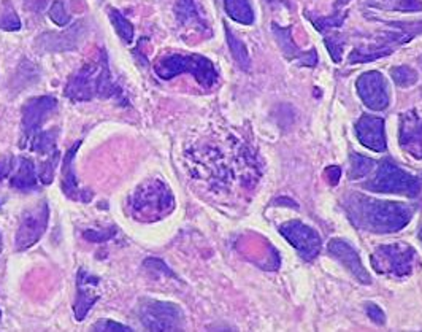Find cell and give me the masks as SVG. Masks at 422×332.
Returning a JSON list of instances; mask_svg holds the SVG:
<instances>
[{
  "mask_svg": "<svg viewBox=\"0 0 422 332\" xmlns=\"http://www.w3.org/2000/svg\"><path fill=\"white\" fill-rule=\"evenodd\" d=\"M343 207L355 228L375 234L402 231L413 218V208L407 204L378 201L364 194H349Z\"/></svg>",
  "mask_w": 422,
  "mask_h": 332,
  "instance_id": "cell-1",
  "label": "cell"
},
{
  "mask_svg": "<svg viewBox=\"0 0 422 332\" xmlns=\"http://www.w3.org/2000/svg\"><path fill=\"white\" fill-rule=\"evenodd\" d=\"M65 96L74 102H89L92 99H108L115 96L107 54H100L96 63L85 64L70 76L65 86Z\"/></svg>",
  "mask_w": 422,
  "mask_h": 332,
  "instance_id": "cell-2",
  "label": "cell"
},
{
  "mask_svg": "<svg viewBox=\"0 0 422 332\" xmlns=\"http://www.w3.org/2000/svg\"><path fill=\"white\" fill-rule=\"evenodd\" d=\"M175 197L170 188L158 179L144 181L130 199V212L140 221H155L174 212Z\"/></svg>",
  "mask_w": 422,
  "mask_h": 332,
  "instance_id": "cell-3",
  "label": "cell"
},
{
  "mask_svg": "<svg viewBox=\"0 0 422 332\" xmlns=\"http://www.w3.org/2000/svg\"><path fill=\"white\" fill-rule=\"evenodd\" d=\"M154 72L162 80H171L178 75L191 74L203 88H211L219 78L213 63L200 54H170L154 65Z\"/></svg>",
  "mask_w": 422,
  "mask_h": 332,
  "instance_id": "cell-4",
  "label": "cell"
},
{
  "mask_svg": "<svg viewBox=\"0 0 422 332\" xmlns=\"http://www.w3.org/2000/svg\"><path fill=\"white\" fill-rule=\"evenodd\" d=\"M364 188L371 192L416 197L421 192V181L414 175L400 169L392 160L385 159L378 165L376 175L364 183Z\"/></svg>",
  "mask_w": 422,
  "mask_h": 332,
  "instance_id": "cell-5",
  "label": "cell"
},
{
  "mask_svg": "<svg viewBox=\"0 0 422 332\" xmlns=\"http://www.w3.org/2000/svg\"><path fill=\"white\" fill-rule=\"evenodd\" d=\"M416 251L407 243L381 245L371 254V265L378 274L391 276H407L411 274Z\"/></svg>",
  "mask_w": 422,
  "mask_h": 332,
  "instance_id": "cell-6",
  "label": "cell"
},
{
  "mask_svg": "<svg viewBox=\"0 0 422 332\" xmlns=\"http://www.w3.org/2000/svg\"><path fill=\"white\" fill-rule=\"evenodd\" d=\"M140 321L149 331H180L185 326V313L176 304L146 301L140 306Z\"/></svg>",
  "mask_w": 422,
  "mask_h": 332,
  "instance_id": "cell-7",
  "label": "cell"
},
{
  "mask_svg": "<svg viewBox=\"0 0 422 332\" xmlns=\"http://www.w3.org/2000/svg\"><path fill=\"white\" fill-rule=\"evenodd\" d=\"M49 223V207L47 202H40L37 206L27 208L21 215L18 231H16L15 243L16 250L24 251L27 248L35 245L42 239L48 229Z\"/></svg>",
  "mask_w": 422,
  "mask_h": 332,
  "instance_id": "cell-8",
  "label": "cell"
},
{
  "mask_svg": "<svg viewBox=\"0 0 422 332\" xmlns=\"http://www.w3.org/2000/svg\"><path fill=\"white\" fill-rule=\"evenodd\" d=\"M281 235L296 248L305 261H313L321 253V237L313 228L303 224L302 221H287L281 224Z\"/></svg>",
  "mask_w": 422,
  "mask_h": 332,
  "instance_id": "cell-9",
  "label": "cell"
},
{
  "mask_svg": "<svg viewBox=\"0 0 422 332\" xmlns=\"http://www.w3.org/2000/svg\"><path fill=\"white\" fill-rule=\"evenodd\" d=\"M359 97L362 99L365 107H369L373 112H382L389 107V91L387 83L380 72H365L359 76L357 83Z\"/></svg>",
  "mask_w": 422,
  "mask_h": 332,
  "instance_id": "cell-10",
  "label": "cell"
},
{
  "mask_svg": "<svg viewBox=\"0 0 422 332\" xmlns=\"http://www.w3.org/2000/svg\"><path fill=\"white\" fill-rule=\"evenodd\" d=\"M85 24L76 23L64 32H44L37 38L35 48L40 53L74 51L85 40Z\"/></svg>",
  "mask_w": 422,
  "mask_h": 332,
  "instance_id": "cell-11",
  "label": "cell"
},
{
  "mask_svg": "<svg viewBox=\"0 0 422 332\" xmlns=\"http://www.w3.org/2000/svg\"><path fill=\"white\" fill-rule=\"evenodd\" d=\"M56 107H58V101L53 96H40L29 99L22 107V131L27 137H32L40 131L44 121L49 118Z\"/></svg>",
  "mask_w": 422,
  "mask_h": 332,
  "instance_id": "cell-12",
  "label": "cell"
},
{
  "mask_svg": "<svg viewBox=\"0 0 422 332\" xmlns=\"http://www.w3.org/2000/svg\"><path fill=\"white\" fill-rule=\"evenodd\" d=\"M400 147L416 159H422V118L416 112L400 116Z\"/></svg>",
  "mask_w": 422,
  "mask_h": 332,
  "instance_id": "cell-13",
  "label": "cell"
},
{
  "mask_svg": "<svg viewBox=\"0 0 422 332\" xmlns=\"http://www.w3.org/2000/svg\"><path fill=\"white\" fill-rule=\"evenodd\" d=\"M329 253L333 258L338 259V261H340L344 267H346L349 272L353 274L355 280L360 281V283H364V285L371 283L370 275L365 270L362 261H360L357 251H355L346 240L332 239L329 242Z\"/></svg>",
  "mask_w": 422,
  "mask_h": 332,
  "instance_id": "cell-14",
  "label": "cell"
},
{
  "mask_svg": "<svg viewBox=\"0 0 422 332\" xmlns=\"http://www.w3.org/2000/svg\"><path fill=\"white\" fill-rule=\"evenodd\" d=\"M97 285L99 279L97 276H91L85 270L78 272L76 279V301L74 304V313L76 321H83L86 318V315L91 312V308L96 306V302L100 299V294L97 292Z\"/></svg>",
  "mask_w": 422,
  "mask_h": 332,
  "instance_id": "cell-15",
  "label": "cell"
},
{
  "mask_svg": "<svg viewBox=\"0 0 422 332\" xmlns=\"http://www.w3.org/2000/svg\"><path fill=\"white\" fill-rule=\"evenodd\" d=\"M355 134L365 148L373 149L376 153H382L387 147L385 119L376 118V116L364 115L355 124Z\"/></svg>",
  "mask_w": 422,
  "mask_h": 332,
  "instance_id": "cell-16",
  "label": "cell"
},
{
  "mask_svg": "<svg viewBox=\"0 0 422 332\" xmlns=\"http://www.w3.org/2000/svg\"><path fill=\"white\" fill-rule=\"evenodd\" d=\"M80 145H81V142H76V145L71 147L69 151L65 153V156L62 159V183H60V186H62L64 194L69 199H71V201H80V202L87 204V202H91L92 192L80 188V183H78L76 174L74 169L75 156H76Z\"/></svg>",
  "mask_w": 422,
  "mask_h": 332,
  "instance_id": "cell-17",
  "label": "cell"
},
{
  "mask_svg": "<svg viewBox=\"0 0 422 332\" xmlns=\"http://www.w3.org/2000/svg\"><path fill=\"white\" fill-rule=\"evenodd\" d=\"M10 185L15 188V190L19 191H27L35 188L37 185V172H35V165L31 159L21 158L18 167L15 170V175L11 176Z\"/></svg>",
  "mask_w": 422,
  "mask_h": 332,
  "instance_id": "cell-18",
  "label": "cell"
},
{
  "mask_svg": "<svg viewBox=\"0 0 422 332\" xmlns=\"http://www.w3.org/2000/svg\"><path fill=\"white\" fill-rule=\"evenodd\" d=\"M227 15L237 23L249 26L254 23V12L249 0H224Z\"/></svg>",
  "mask_w": 422,
  "mask_h": 332,
  "instance_id": "cell-19",
  "label": "cell"
},
{
  "mask_svg": "<svg viewBox=\"0 0 422 332\" xmlns=\"http://www.w3.org/2000/svg\"><path fill=\"white\" fill-rule=\"evenodd\" d=\"M226 37H227V43H229L232 58L235 59L238 67L242 70H249V67H251V59H249L248 49L244 47V43L233 34L227 26H226Z\"/></svg>",
  "mask_w": 422,
  "mask_h": 332,
  "instance_id": "cell-20",
  "label": "cell"
},
{
  "mask_svg": "<svg viewBox=\"0 0 422 332\" xmlns=\"http://www.w3.org/2000/svg\"><path fill=\"white\" fill-rule=\"evenodd\" d=\"M273 34L278 43H280L282 54H285L287 59H300L303 56V53H300V49L292 40L291 27H280L278 24H273Z\"/></svg>",
  "mask_w": 422,
  "mask_h": 332,
  "instance_id": "cell-21",
  "label": "cell"
},
{
  "mask_svg": "<svg viewBox=\"0 0 422 332\" xmlns=\"http://www.w3.org/2000/svg\"><path fill=\"white\" fill-rule=\"evenodd\" d=\"M108 16H110L111 24H113V27H115V31L118 32V35L126 43H130L133 40V26H132L130 21L127 19L126 16L119 12V10H116V8H110Z\"/></svg>",
  "mask_w": 422,
  "mask_h": 332,
  "instance_id": "cell-22",
  "label": "cell"
},
{
  "mask_svg": "<svg viewBox=\"0 0 422 332\" xmlns=\"http://www.w3.org/2000/svg\"><path fill=\"white\" fill-rule=\"evenodd\" d=\"M0 29L8 32H15L21 29L19 16L7 0H3L2 7H0Z\"/></svg>",
  "mask_w": 422,
  "mask_h": 332,
  "instance_id": "cell-23",
  "label": "cell"
},
{
  "mask_svg": "<svg viewBox=\"0 0 422 332\" xmlns=\"http://www.w3.org/2000/svg\"><path fill=\"white\" fill-rule=\"evenodd\" d=\"M32 145L31 148L42 154H53L56 151V132H42L38 131L37 134L31 137Z\"/></svg>",
  "mask_w": 422,
  "mask_h": 332,
  "instance_id": "cell-24",
  "label": "cell"
},
{
  "mask_svg": "<svg viewBox=\"0 0 422 332\" xmlns=\"http://www.w3.org/2000/svg\"><path fill=\"white\" fill-rule=\"evenodd\" d=\"M375 160L362 156V154H351V170H349V179L351 180H359L364 179L365 175H369L373 169Z\"/></svg>",
  "mask_w": 422,
  "mask_h": 332,
  "instance_id": "cell-25",
  "label": "cell"
},
{
  "mask_svg": "<svg viewBox=\"0 0 422 332\" xmlns=\"http://www.w3.org/2000/svg\"><path fill=\"white\" fill-rule=\"evenodd\" d=\"M175 16L180 24H189L199 19V13L194 0H176L175 2Z\"/></svg>",
  "mask_w": 422,
  "mask_h": 332,
  "instance_id": "cell-26",
  "label": "cell"
},
{
  "mask_svg": "<svg viewBox=\"0 0 422 332\" xmlns=\"http://www.w3.org/2000/svg\"><path fill=\"white\" fill-rule=\"evenodd\" d=\"M391 76L400 88H410L418 83V72L408 65H398V67L391 69Z\"/></svg>",
  "mask_w": 422,
  "mask_h": 332,
  "instance_id": "cell-27",
  "label": "cell"
},
{
  "mask_svg": "<svg viewBox=\"0 0 422 332\" xmlns=\"http://www.w3.org/2000/svg\"><path fill=\"white\" fill-rule=\"evenodd\" d=\"M48 15H49V18H51L53 23L60 26V27L69 26L70 21H71V16H70L69 12H67L64 0H54L51 8H49Z\"/></svg>",
  "mask_w": 422,
  "mask_h": 332,
  "instance_id": "cell-28",
  "label": "cell"
},
{
  "mask_svg": "<svg viewBox=\"0 0 422 332\" xmlns=\"http://www.w3.org/2000/svg\"><path fill=\"white\" fill-rule=\"evenodd\" d=\"M116 234V229L115 228H108V229H87L85 231V234H83V237L87 242H92V243H103V242H108L110 239H113Z\"/></svg>",
  "mask_w": 422,
  "mask_h": 332,
  "instance_id": "cell-29",
  "label": "cell"
},
{
  "mask_svg": "<svg viewBox=\"0 0 422 332\" xmlns=\"http://www.w3.org/2000/svg\"><path fill=\"white\" fill-rule=\"evenodd\" d=\"M58 163H59V153H58V151H54V153H53V156L49 158L48 163H44V164H43V167H42V172H40V180H42V183H44V185L51 183L53 179H54L56 165H58Z\"/></svg>",
  "mask_w": 422,
  "mask_h": 332,
  "instance_id": "cell-30",
  "label": "cell"
},
{
  "mask_svg": "<svg viewBox=\"0 0 422 332\" xmlns=\"http://www.w3.org/2000/svg\"><path fill=\"white\" fill-rule=\"evenodd\" d=\"M92 329H96V331H105V332H110V331H116V332H130V331H132V329L129 328V326L121 324V323H116V321H111V319L99 321V323H96V324L92 326Z\"/></svg>",
  "mask_w": 422,
  "mask_h": 332,
  "instance_id": "cell-31",
  "label": "cell"
},
{
  "mask_svg": "<svg viewBox=\"0 0 422 332\" xmlns=\"http://www.w3.org/2000/svg\"><path fill=\"white\" fill-rule=\"evenodd\" d=\"M343 40H340V38L335 37V38H326V45L327 48H329L330 51V56L333 58V60L335 63H340L341 60V54H343Z\"/></svg>",
  "mask_w": 422,
  "mask_h": 332,
  "instance_id": "cell-32",
  "label": "cell"
},
{
  "mask_svg": "<svg viewBox=\"0 0 422 332\" xmlns=\"http://www.w3.org/2000/svg\"><path fill=\"white\" fill-rule=\"evenodd\" d=\"M366 313H369L371 321H375L376 324H385L386 315L380 307L375 306V304H366Z\"/></svg>",
  "mask_w": 422,
  "mask_h": 332,
  "instance_id": "cell-33",
  "label": "cell"
},
{
  "mask_svg": "<svg viewBox=\"0 0 422 332\" xmlns=\"http://www.w3.org/2000/svg\"><path fill=\"white\" fill-rule=\"evenodd\" d=\"M144 267L149 269V270H159L160 274L175 276V274L171 272L169 267H167V264L162 263V261H159V259H146V261H144Z\"/></svg>",
  "mask_w": 422,
  "mask_h": 332,
  "instance_id": "cell-34",
  "label": "cell"
},
{
  "mask_svg": "<svg viewBox=\"0 0 422 332\" xmlns=\"http://www.w3.org/2000/svg\"><path fill=\"white\" fill-rule=\"evenodd\" d=\"M300 64L303 65H310V67H313V65L318 64V54H316L314 49H311L310 53H303V56L298 59Z\"/></svg>",
  "mask_w": 422,
  "mask_h": 332,
  "instance_id": "cell-35",
  "label": "cell"
},
{
  "mask_svg": "<svg viewBox=\"0 0 422 332\" xmlns=\"http://www.w3.org/2000/svg\"><path fill=\"white\" fill-rule=\"evenodd\" d=\"M340 175H341V170H340V167H337V165H333V167H329L326 170V179L329 180L330 185H337Z\"/></svg>",
  "mask_w": 422,
  "mask_h": 332,
  "instance_id": "cell-36",
  "label": "cell"
},
{
  "mask_svg": "<svg viewBox=\"0 0 422 332\" xmlns=\"http://www.w3.org/2000/svg\"><path fill=\"white\" fill-rule=\"evenodd\" d=\"M10 164L11 163H8V160H2V163H0V180L7 179V176L10 175L11 169H13V165H10Z\"/></svg>",
  "mask_w": 422,
  "mask_h": 332,
  "instance_id": "cell-37",
  "label": "cell"
},
{
  "mask_svg": "<svg viewBox=\"0 0 422 332\" xmlns=\"http://www.w3.org/2000/svg\"><path fill=\"white\" fill-rule=\"evenodd\" d=\"M2 248H3V243H2V234H0V253H2Z\"/></svg>",
  "mask_w": 422,
  "mask_h": 332,
  "instance_id": "cell-38",
  "label": "cell"
},
{
  "mask_svg": "<svg viewBox=\"0 0 422 332\" xmlns=\"http://www.w3.org/2000/svg\"><path fill=\"white\" fill-rule=\"evenodd\" d=\"M419 237H421V240H422V226H421V232H419Z\"/></svg>",
  "mask_w": 422,
  "mask_h": 332,
  "instance_id": "cell-39",
  "label": "cell"
},
{
  "mask_svg": "<svg viewBox=\"0 0 422 332\" xmlns=\"http://www.w3.org/2000/svg\"><path fill=\"white\" fill-rule=\"evenodd\" d=\"M419 63H421V67H422V58H421V59H419Z\"/></svg>",
  "mask_w": 422,
  "mask_h": 332,
  "instance_id": "cell-40",
  "label": "cell"
},
{
  "mask_svg": "<svg viewBox=\"0 0 422 332\" xmlns=\"http://www.w3.org/2000/svg\"><path fill=\"white\" fill-rule=\"evenodd\" d=\"M0 315H2V313H0Z\"/></svg>",
  "mask_w": 422,
  "mask_h": 332,
  "instance_id": "cell-41",
  "label": "cell"
}]
</instances>
